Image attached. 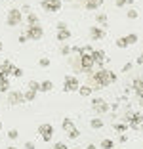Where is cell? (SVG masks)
Segmentation results:
<instances>
[{
  "instance_id": "7402d4cb",
  "label": "cell",
  "mask_w": 143,
  "mask_h": 149,
  "mask_svg": "<svg viewBox=\"0 0 143 149\" xmlns=\"http://www.w3.org/2000/svg\"><path fill=\"white\" fill-rule=\"evenodd\" d=\"M113 128L118 132V134H122V132L128 130V124H126V123H115V124H113Z\"/></svg>"
},
{
  "instance_id": "ee69618b",
  "label": "cell",
  "mask_w": 143,
  "mask_h": 149,
  "mask_svg": "<svg viewBox=\"0 0 143 149\" xmlns=\"http://www.w3.org/2000/svg\"><path fill=\"white\" fill-rule=\"evenodd\" d=\"M135 63H137V65H141V63H143V56H139L137 59H135Z\"/></svg>"
},
{
  "instance_id": "e575fe53",
  "label": "cell",
  "mask_w": 143,
  "mask_h": 149,
  "mask_svg": "<svg viewBox=\"0 0 143 149\" xmlns=\"http://www.w3.org/2000/svg\"><path fill=\"white\" fill-rule=\"evenodd\" d=\"M132 0H115V4L118 6V8H122V6H126V4H130Z\"/></svg>"
},
{
  "instance_id": "d590c367",
  "label": "cell",
  "mask_w": 143,
  "mask_h": 149,
  "mask_svg": "<svg viewBox=\"0 0 143 149\" xmlns=\"http://www.w3.org/2000/svg\"><path fill=\"white\" fill-rule=\"evenodd\" d=\"M71 54V46H61V56H69Z\"/></svg>"
},
{
  "instance_id": "60d3db41",
  "label": "cell",
  "mask_w": 143,
  "mask_h": 149,
  "mask_svg": "<svg viewBox=\"0 0 143 149\" xmlns=\"http://www.w3.org/2000/svg\"><path fill=\"white\" fill-rule=\"evenodd\" d=\"M132 67H134V63H126V65L122 67V71H124V73H128V71H132Z\"/></svg>"
},
{
  "instance_id": "7a4b0ae2",
  "label": "cell",
  "mask_w": 143,
  "mask_h": 149,
  "mask_svg": "<svg viewBox=\"0 0 143 149\" xmlns=\"http://www.w3.org/2000/svg\"><path fill=\"white\" fill-rule=\"evenodd\" d=\"M73 65L76 67L78 71H82V73L88 74L92 69H94L95 61H94V57H92V56H78V57H76V61H73Z\"/></svg>"
},
{
  "instance_id": "f35d334b",
  "label": "cell",
  "mask_w": 143,
  "mask_h": 149,
  "mask_svg": "<svg viewBox=\"0 0 143 149\" xmlns=\"http://www.w3.org/2000/svg\"><path fill=\"white\" fill-rule=\"evenodd\" d=\"M53 149H69V147H67L65 143H61V141H57V143L53 145Z\"/></svg>"
},
{
  "instance_id": "e0dca14e",
  "label": "cell",
  "mask_w": 143,
  "mask_h": 149,
  "mask_svg": "<svg viewBox=\"0 0 143 149\" xmlns=\"http://www.w3.org/2000/svg\"><path fill=\"white\" fill-rule=\"evenodd\" d=\"M0 92H10V80H8V77H2V79H0Z\"/></svg>"
},
{
  "instance_id": "30bf717a",
  "label": "cell",
  "mask_w": 143,
  "mask_h": 149,
  "mask_svg": "<svg viewBox=\"0 0 143 149\" xmlns=\"http://www.w3.org/2000/svg\"><path fill=\"white\" fill-rule=\"evenodd\" d=\"M105 29H101V27H92L90 29V36H92V40H103L105 38Z\"/></svg>"
},
{
  "instance_id": "d6a6232c",
  "label": "cell",
  "mask_w": 143,
  "mask_h": 149,
  "mask_svg": "<svg viewBox=\"0 0 143 149\" xmlns=\"http://www.w3.org/2000/svg\"><path fill=\"white\" fill-rule=\"evenodd\" d=\"M67 136H69V138H71V140H76V138H78V136H80V132H78V128H74V130H71V132H69V134H67Z\"/></svg>"
},
{
  "instance_id": "1f68e13d",
  "label": "cell",
  "mask_w": 143,
  "mask_h": 149,
  "mask_svg": "<svg viewBox=\"0 0 143 149\" xmlns=\"http://www.w3.org/2000/svg\"><path fill=\"white\" fill-rule=\"evenodd\" d=\"M8 138H10V140H17V138H19V132L15 130V128H12V130L8 132Z\"/></svg>"
},
{
  "instance_id": "4fadbf2b",
  "label": "cell",
  "mask_w": 143,
  "mask_h": 149,
  "mask_svg": "<svg viewBox=\"0 0 143 149\" xmlns=\"http://www.w3.org/2000/svg\"><path fill=\"white\" fill-rule=\"evenodd\" d=\"M10 69H12V63H10L8 59H6V61H2V63H0V79H2V77H8Z\"/></svg>"
},
{
  "instance_id": "f907efd6",
  "label": "cell",
  "mask_w": 143,
  "mask_h": 149,
  "mask_svg": "<svg viewBox=\"0 0 143 149\" xmlns=\"http://www.w3.org/2000/svg\"><path fill=\"white\" fill-rule=\"evenodd\" d=\"M0 130H2V123H0Z\"/></svg>"
},
{
  "instance_id": "52a82bcc",
  "label": "cell",
  "mask_w": 143,
  "mask_h": 149,
  "mask_svg": "<svg viewBox=\"0 0 143 149\" xmlns=\"http://www.w3.org/2000/svg\"><path fill=\"white\" fill-rule=\"evenodd\" d=\"M25 36L29 40H40L44 36V29L40 25H33V27H27V33H25Z\"/></svg>"
},
{
  "instance_id": "3957f363",
  "label": "cell",
  "mask_w": 143,
  "mask_h": 149,
  "mask_svg": "<svg viewBox=\"0 0 143 149\" xmlns=\"http://www.w3.org/2000/svg\"><path fill=\"white\" fill-rule=\"evenodd\" d=\"M21 21H23V13H21V10H17V8L8 10V17H6V23H8L10 27H17V25H21Z\"/></svg>"
},
{
  "instance_id": "5b68a950",
  "label": "cell",
  "mask_w": 143,
  "mask_h": 149,
  "mask_svg": "<svg viewBox=\"0 0 143 149\" xmlns=\"http://www.w3.org/2000/svg\"><path fill=\"white\" fill-rule=\"evenodd\" d=\"M78 88H80L78 79L73 74H67L65 80H63V92H78Z\"/></svg>"
},
{
  "instance_id": "6da1fadb",
  "label": "cell",
  "mask_w": 143,
  "mask_h": 149,
  "mask_svg": "<svg viewBox=\"0 0 143 149\" xmlns=\"http://www.w3.org/2000/svg\"><path fill=\"white\" fill-rule=\"evenodd\" d=\"M117 82V74L113 71H107V69H99L95 71L94 74L88 73V86L92 90H101V88L109 86V84Z\"/></svg>"
},
{
  "instance_id": "816d5d0a",
  "label": "cell",
  "mask_w": 143,
  "mask_h": 149,
  "mask_svg": "<svg viewBox=\"0 0 143 149\" xmlns=\"http://www.w3.org/2000/svg\"><path fill=\"white\" fill-rule=\"evenodd\" d=\"M113 149H120V147H113Z\"/></svg>"
},
{
  "instance_id": "74e56055",
  "label": "cell",
  "mask_w": 143,
  "mask_h": 149,
  "mask_svg": "<svg viewBox=\"0 0 143 149\" xmlns=\"http://www.w3.org/2000/svg\"><path fill=\"white\" fill-rule=\"evenodd\" d=\"M118 141H120V143H126V141H128V136H126V134H118Z\"/></svg>"
},
{
  "instance_id": "8d00e7d4",
  "label": "cell",
  "mask_w": 143,
  "mask_h": 149,
  "mask_svg": "<svg viewBox=\"0 0 143 149\" xmlns=\"http://www.w3.org/2000/svg\"><path fill=\"white\" fill-rule=\"evenodd\" d=\"M57 31H65V29H67V23H63V21H59V23H57Z\"/></svg>"
},
{
  "instance_id": "4316f807",
  "label": "cell",
  "mask_w": 143,
  "mask_h": 149,
  "mask_svg": "<svg viewBox=\"0 0 143 149\" xmlns=\"http://www.w3.org/2000/svg\"><path fill=\"white\" fill-rule=\"evenodd\" d=\"M101 147H103V149H113L115 147V141L109 140V138H105V140L101 141Z\"/></svg>"
},
{
  "instance_id": "7c38bea8",
  "label": "cell",
  "mask_w": 143,
  "mask_h": 149,
  "mask_svg": "<svg viewBox=\"0 0 143 149\" xmlns=\"http://www.w3.org/2000/svg\"><path fill=\"white\" fill-rule=\"evenodd\" d=\"M61 128H63V132H67V134H69L71 130H74V123H73V118L71 117H67V118H63V123H61Z\"/></svg>"
},
{
  "instance_id": "681fc988",
  "label": "cell",
  "mask_w": 143,
  "mask_h": 149,
  "mask_svg": "<svg viewBox=\"0 0 143 149\" xmlns=\"http://www.w3.org/2000/svg\"><path fill=\"white\" fill-rule=\"evenodd\" d=\"M69 149H80V147H69Z\"/></svg>"
},
{
  "instance_id": "cb8c5ba5",
  "label": "cell",
  "mask_w": 143,
  "mask_h": 149,
  "mask_svg": "<svg viewBox=\"0 0 143 149\" xmlns=\"http://www.w3.org/2000/svg\"><path fill=\"white\" fill-rule=\"evenodd\" d=\"M141 88H143V80L141 79H135L134 82H132V90H134V92H139Z\"/></svg>"
},
{
  "instance_id": "f1b7e54d",
  "label": "cell",
  "mask_w": 143,
  "mask_h": 149,
  "mask_svg": "<svg viewBox=\"0 0 143 149\" xmlns=\"http://www.w3.org/2000/svg\"><path fill=\"white\" fill-rule=\"evenodd\" d=\"M126 15H128V19H137L139 12H137L135 8H132V10H128V12H126Z\"/></svg>"
},
{
  "instance_id": "277c9868",
  "label": "cell",
  "mask_w": 143,
  "mask_h": 149,
  "mask_svg": "<svg viewBox=\"0 0 143 149\" xmlns=\"http://www.w3.org/2000/svg\"><path fill=\"white\" fill-rule=\"evenodd\" d=\"M92 109H94L97 115H105L109 109H111V105H109L103 97H94V100H92Z\"/></svg>"
},
{
  "instance_id": "9a60e30c",
  "label": "cell",
  "mask_w": 143,
  "mask_h": 149,
  "mask_svg": "<svg viewBox=\"0 0 143 149\" xmlns=\"http://www.w3.org/2000/svg\"><path fill=\"white\" fill-rule=\"evenodd\" d=\"M8 77H13V79H19V77H23V69H21V67H15V65H12V69H10Z\"/></svg>"
},
{
  "instance_id": "836d02e7",
  "label": "cell",
  "mask_w": 143,
  "mask_h": 149,
  "mask_svg": "<svg viewBox=\"0 0 143 149\" xmlns=\"http://www.w3.org/2000/svg\"><path fill=\"white\" fill-rule=\"evenodd\" d=\"M38 65L40 67H50V59H48V57H40V59H38Z\"/></svg>"
},
{
  "instance_id": "f546056e",
  "label": "cell",
  "mask_w": 143,
  "mask_h": 149,
  "mask_svg": "<svg viewBox=\"0 0 143 149\" xmlns=\"http://www.w3.org/2000/svg\"><path fill=\"white\" fill-rule=\"evenodd\" d=\"M132 115H134V111H126V113L122 115V123H126V124H128V123L132 120Z\"/></svg>"
},
{
  "instance_id": "f6af8a7d",
  "label": "cell",
  "mask_w": 143,
  "mask_h": 149,
  "mask_svg": "<svg viewBox=\"0 0 143 149\" xmlns=\"http://www.w3.org/2000/svg\"><path fill=\"white\" fill-rule=\"evenodd\" d=\"M86 149H97L95 145H86Z\"/></svg>"
},
{
  "instance_id": "ffe728a7",
  "label": "cell",
  "mask_w": 143,
  "mask_h": 149,
  "mask_svg": "<svg viewBox=\"0 0 143 149\" xmlns=\"http://www.w3.org/2000/svg\"><path fill=\"white\" fill-rule=\"evenodd\" d=\"M95 21L99 23L101 27H105V25H107V21H109V19H107V13H97V15H95Z\"/></svg>"
},
{
  "instance_id": "83f0119b",
  "label": "cell",
  "mask_w": 143,
  "mask_h": 149,
  "mask_svg": "<svg viewBox=\"0 0 143 149\" xmlns=\"http://www.w3.org/2000/svg\"><path fill=\"white\" fill-rule=\"evenodd\" d=\"M130 123L141 124V123H143V113H134V115H132V120H130Z\"/></svg>"
},
{
  "instance_id": "d4e9b609",
  "label": "cell",
  "mask_w": 143,
  "mask_h": 149,
  "mask_svg": "<svg viewBox=\"0 0 143 149\" xmlns=\"http://www.w3.org/2000/svg\"><path fill=\"white\" fill-rule=\"evenodd\" d=\"M23 97H25V101H35L36 92H33V90H27V92H23Z\"/></svg>"
},
{
  "instance_id": "5bb4252c",
  "label": "cell",
  "mask_w": 143,
  "mask_h": 149,
  "mask_svg": "<svg viewBox=\"0 0 143 149\" xmlns=\"http://www.w3.org/2000/svg\"><path fill=\"white\" fill-rule=\"evenodd\" d=\"M52 88H53V82L52 80H42V82H40V90L38 92H52Z\"/></svg>"
},
{
  "instance_id": "8fae6325",
  "label": "cell",
  "mask_w": 143,
  "mask_h": 149,
  "mask_svg": "<svg viewBox=\"0 0 143 149\" xmlns=\"http://www.w3.org/2000/svg\"><path fill=\"white\" fill-rule=\"evenodd\" d=\"M82 4L86 10H97L103 6V0H82Z\"/></svg>"
},
{
  "instance_id": "8992f818",
  "label": "cell",
  "mask_w": 143,
  "mask_h": 149,
  "mask_svg": "<svg viewBox=\"0 0 143 149\" xmlns=\"http://www.w3.org/2000/svg\"><path fill=\"white\" fill-rule=\"evenodd\" d=\"M38 134H40V138H42L44 141H52V136H53V126L50 123H46V124H38Z\"/></svg>"
},
{
  "instance_id": "7bdbcfd3",
  "label": "cell",
  "mask_w": 143,
  "mask_h": 149,
  "mask_svg": "<svg viewBox=\"0 0 143 149\" xmlns=\"http://www.w3.org/2000/svg\"><path fill=\"white\" fill-rule=\"evenodd\" d=\"M27 40H29V38H27V36H25V35H19V38H17V42H19V44H25V42H27Z\"/></svg>"
},
{
  "instance_id": "d6986e66",
  "label": "cell",
  "mask_w": 143,
  "mask_h": 149,
  "mask_svg": "<svg viewBox=\"0 0 143 149\" xmlns=\"http://www.w3.org/2000/svg\"><path fill=\"white\" fill-rule=\"evenodd\" d=\"M27 23H29V27H33V25H38V15L31 12L29 15H27Z\"/></svg>"
},
{
  "instance_id": "484cf974",
  "label": "cell",
  "mask_w": 143,
  "mask_h": 149,
  "mask_svg": "<svg viewBox=\"0 0 143 149\" xmlns=\"http://www.w3.org/2000/svg\"><path fill=\"white\" fill-rule=\"evenodd\" d=\"M124 38H126V42H128V46H130V44H135V42H137V35H135V33H130V35H126Z\"/></svg>"
},
{
  "instance_id": "ac0fdd59",
  "label": "cell",
  "mask_w": 143,
  "mask_h": 149,
  "mask_svg": "<svg viewBox=\"0 0 143 149\" xmlns=\"http://www.w3.org/2000/svg\"><path fill=\"white\" fill-rule=\"evenodd\" d=\"M71 38V33L69 29H65V31H57V40H61V42H65V40Z\"/></svg>"
},
{
  "instance_id": "b9f144b4",
  "label": "cell",
  "mask_w": 143,
  "mask_h": 149,
  "mask_svg": "<svg viewBox=\"0 0 143 149\" xmlns=\"http://www.w3.org/2000/svg\"><path fill=\"white\" fill-rule=\"evenodd\" d=\"M23 147H25V149H35L36 145L33 143V141H25V145H23Z\"/></svg>"
},
{
  "instance_id": "ab89813d",
  "label": "cell",
  "mask_w": 143,
  "mask_h": 149,
  "mask_svg": "<svg viewBox=\"0 0 143 149\" xmlns=\"http://www.w3.org/2000/svg\"><path fill=\"white\" fill-rule=\"evenodd\" d=\"M21 13H27V15H29V13H31V6H29V4H25V6L21 8Z\"/></svg>"
},
{
  "instance_id": "7dc6e473",
  "label": "cell",
  "mask_w": 143,
  "mask_h": 149,
  "mask_svg": "<svg viewBox=\"0 0 143 149\" xmlns=\"http://www.w3.org/2000/svg\"><path fill=\"white\" fill-rule=\"evenodd\" d=\"M139 130H141V132H143V123H141V124H139Z\"/></svg>"
},
{
  "instance_id": "4dcf8cb0",
  "label": "cell",
  "mask_w": 143,
  "mask_h": 149,
  "mask_svg": "<svg viewBox=\"0 0 143 149\" xmlns=\"http://www.w3.org/2000/svg\"><path fill=\"white\" fill-rule=\"evenodd\" d=\"M117 46H118V48H122V50H124V48H128V42H126V38H124V36H120V38L117 40Z\"/></svg>"
},
{
  "instance_id": "2e32d148",
  "label": "cell",
  "mask_w": 143,
  "mask_h": 149,
  "mask_svg": "<svg viewBox=\"0 0 143 149\" xmlns=\"http://www.w3.org/2000/svg\"><path fill=\"white\" fill-rule=\"evenodd\" d=\"M90 126H92V128H95V130H99V128H103V126H105V123H103V118L95 117V118H92V120H90Z\"/></svg>"
},
{
  "instance_id": "44dd1931",
  "label": "cell",
  "mask_w": 143,
  "mask_h": 149,
  "mask_svg": "<svg viewBox=\"0 0 143 149\" xmlns=\"http://www.w3.org/2000/svg\"><path fill=\"white\" fill-rule=\"evenodd\" d=\"M27 90L38 92V90H40V82H36V80H29V82H27Z\"/></svg>"
},
{
  "instance_id": "ba28073f",
  "label": "cell",
  "mask_w": 143,
  "mask_h": 149,
  "mask_svg": "<svg viewBox=\"0 0 143 149\" xmlns=\"http://www.w3.org/2000/svg\"><path fill=\"white\" fill-rule=\"evenodd\" d=\"M40 6H42L46 12H59L61 10V0H42L40 2Z\"/></svg>"
},
{
  "instance_id": "bcb514c9",
  "label": "cell",
  "mask_w": 143,
  "mask_h": 149,
  "mask_svg": "<svg viewBox=\"0 0 143 149\" xmlns=\"http://www.w3.org/2000/svg\"><path fill=\"white\" fill-rule=\"evenodd\" d=\"M6 149H19V147H13V145H10V147H6Z\"/></svg>"
},
{
  "instance_id": "c3c4849f",
  "label": "cell",
  "mask_w": 143,
  "mask_h": 149,
  "mask_svg": "<svg viewBox=\"0 0 143 149\" xmlns=\"http://www.w3.org/2000/svg\"><path fill=\"white\" fill-rule=\"evenodd\" d=\"M2 48H4V44H2V42H0V52H2Z\"/></svg>"
},
{
  "instance_id": "9c48e42d",
  "label": "cell",
  "mask_w": 143,
  "mask_h": 149,
  "mask_svg": "<svg viewBox=\"0 0 143 149\" xmlns=\"http://www.w3.org/2000/svg\"><path fill=\"white\" fill-rule=\"evenodd\" d=\"M8 103H10V105H19V103H25L23 92H17V90L8 92Z\"/></svg>"
},
{
  "instance_id": "603a6c76",
  "label": "cell",
  "mask_w": 143,
  "mask_h": 149,
  "mask_svg": "<svg viewBox=\"0 0 143 149\" xmlns=\"http://www.w3.org/2000/svg\"><path fill=\"white\" fill-rule=\"evenodd\" d=\"M78 94H80L82 97H88L92 94V88L90 86H80V88H78Z\"/></svg>"
}]
</instances>
